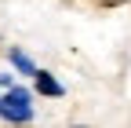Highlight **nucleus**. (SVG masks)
Segmentation results:
<instances>
[{
	"instance_id": "2",
	"label": "nucleus",
	"mask_w": 131,
	"mask_h": 128,
	"mask_svg": "<svg viewBox=\"0 0 131 128\" xmlns=\"http://www.w3.org/2000/svg\"><path fill=\"white\" fill-rule=\"evenodd\" d=\"M33 81H37V92L40 95H51V99L66 95V88L55 81V73H47V70H33Z\"/></svg>"
},
{
	"instance_id": "3",
	"label": "nucleus",
	"mask_w": 131,
	"mask_h": 128,
	"mask_svg": "<svg viewBox=\"0 0 131 128\" xmlns=\"http://www.w3.org/2000/svg\"><path fill=\"white\" fill-rule=\"evenodd\" d=\"M7 59H11V66L18 70V73H29V77H33V70H37V66H33V59H29L26 51H18V48H11Z\"/></svg>"
},
{
	"instance_id": "1",
	"label": "nucleus",
	"mask_w": 131,
	"mask_h": 128,
	"mask_svg": "<svg viewBox=\"0 0 131 128\" xmlns=\"http://www.w3.org/2000/svg\"><path fill=\"white\" fill-rule=\"evenodd\" d=\"M0 117L11 121V124L33 121V92L18 88V84H7V95H0Z\"/></svg>"
}]
</instances>
